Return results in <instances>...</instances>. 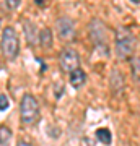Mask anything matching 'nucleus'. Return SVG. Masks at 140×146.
<instances>
[{
    "label": "nucleus",
    "mask_w": 140,
    "mask_h": 146,
    "mask_svg": "<svg viewBox=\"0 0 140 146\" xmlns=\"http://www.w3.org/2000/svg\"><path fill=\"white\" fill-rule=\"evenodd\" d=\"M39 41H41L42 47H51L52 46V33H51V29H47V28L46 29H42Z\"/></svg>",
    "instance_id": "7"
},
{
    "label": "nucleus",
    "mask_w": 140,
    "mask_h": 146,
    "mask_svg": "<svg viewBox=\"0 0 140 146\" xmlns=\"http://www.w3.org/2000/svg\"><path fill=\"white\" fill-rule=\"evenodd\" d=\"M8 106H10V101H8V98H7V96H3V94H0V110L8 109Z\"/></svg>",
    "instance_id": "10"
},
{
    "label": "nucleus",
    "mask_w": 140,
    "mask_h": 146,
    "mask_svg": "<svg viewBox=\"0 0 140 146\" xmlns=\"http://www.w3.org/2000/svg\"><path fill=\"white\" fill-rule=\"evenodd\" d=\"M96 138L101 143H104V145H109L111 143V133H109L108 128H98L96 130Z\"/></svg>",
    "instance_id": "8"
},
{
    "label": "nucleus",
    "mask_w": 140,
    "mask_h": 146,
    "mask_svg": "<svg viewBox=\"0 0 140 146\" xmlns=\"http://www.w3.org/2000/svg\"><path fill=\"white\" fill-rule=\"evenodd\" d=\"M18 49H20V44H18V36L13 28H5L3 33H2V52L5 54V57L8 58H15L18 55Z\"/></svg>",
    "instance_id": "1"
},
{
    "label": "nucleus",
    "mask_w": 140,
    "mask_h": 146,
    "mask_svg": "<svg viewBox=\"0 0 140 146\" xmlns=\"http://www.w3.org/2000/svg\"><path fill=\"white\" fill-rule=\"evenodd\" d=\"M85 80H86V75H85V72L83 70H80V68H75V70H72L70 72V83H72V86H75V88H80L83 83H85Z\"/></svg>",
    "instance_id": "6"
},
{
    "label": "nucleus",
    "mask_w": 140,
    "mask_h": 146,
    "mask_svg": "<svg viewBox=\"0 0 140 146\" xmlns=\"http://www.w3.org/2000/svg\"><path fill=\"white\" fill-rule=\"evenodd\" d=\"M21 0H7V5H8V8H18V5H20Z\"/></svg>",
    "instance_id": "11"
},
{
    "label": "nucleus",
    "mask_w": 140,
    "mask_h": 146,
    "mask_svg": "<svg viewBox=\"0 0 140 146\" xmlns=\"http://www.w3.org/2000/svg\"><path fill=\"white\" fill-rule=\"evenodd\" d=\"M39 115V109H38V102L31 94H26L23 101H21V120L25 123H34Z\"/></svg>",
    "instance_id": "2"
},
{
    "label": "nucleus",
    "mask_w": 140,
    "mask_h": 146,
    "mask_svg": "<svg viewBox=\"0 0 140 146\" xmlns=\"http://www.w3.org/2000/svg\"><path fill=\"white\" fill-rule=\"evenodd\" d=\"M34 2H36L39 7H42V5H46V3H47V0H34Z\"/></svg>",
    "instance_id": "12"
},
{
    "label": "nucleus",
    "mask_w": 140,
    "mask_h": 146,
    "mask_svg": "<svg viewBox=\"0 0 140 146\" xmlns=\"http://www.w3.org/2000/svg\"><path fill=\"white\" fill-rule=\"evenodd\" d=\"M78 54L75 50H64L62 55H60V65H62L64 72H72L78 67Z\"/></svg>",
    "instance_id": "4"
},
{
    "label": "nucleus",
    "mask_w": 140,
    "mask_h": 146,
    "mask_svg": "<svg viewBox=\"0 0 140 146\" xmlns=\"http://www.w3.org/2000/svg\"><path fill=\"white\" fill-rule=\"evenodd\" d=\"M134 46H135L134 36L129 31L119 29V33H117V52H119L121 57L130 55L132 50H134Z\"/></svg>",
    "instance_id": "3"
},
{
    "label": "nucleus",
    "mask_w": 140,
    "mask_h": 146,
    "mask_svg": "<svg viewBox=\"0 0 140 146\" xmlns=\"http://www.w3.org/2000/svg\"><path fill=\"white\" fill-rule=\"evenodd\" d=\"M10 136H11L10 128H7V127H0V145H5L7 141L10 140Z\"/></svg>",
    "instance_id": "9"
},
{
    "label": "nucleus",
    "mask_w": 140,
    "mask_h": 146,
    "mask_svg": "<svg viewBox=\"0 0 140 146\" xmlns=\"http://www.w3.org/2000/svg\"><path fill=\"white\" fill-rule=\"evenodd\" d=\"M57 28H59V36L64 37V39H70L73 36V23L70 20L57 21Z\"/></svg>",
    "instance_id": "5"
},
{
    "label": "nucleus",
    "mask_w": 140,
    "mask_h": 146,
    "mask_svg": "<svg viewBox=\"0 0 140 146\" xmlns=\"http://www.w3.org/2000/svg\"><path fill=\"white\" fill-rule=\"evenodd\" d=\"M134 2H140V0H134Z\"/></svg>",
    "instance_id": "13"
}]
</instances>
